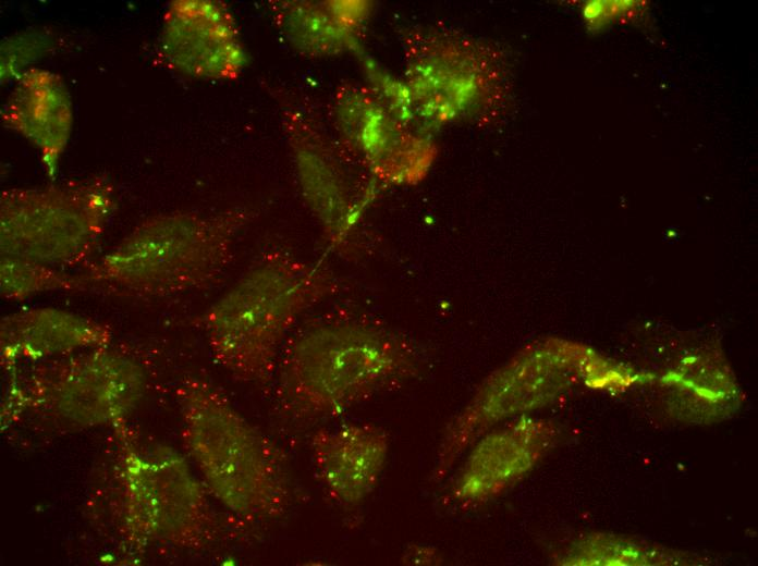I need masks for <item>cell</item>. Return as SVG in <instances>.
I'll return each mask as SVG.
<instances>
[{
    "label": "cell",
    "mask_w": 758,
    "mask_h": 566,
    "mask_svg": "<svg viewBox=\"0 0 758 566\" xmlns=\"http://www.w3.org/2000/svg\"><path fill=\"white\" fill-rule=\"evenodd\" d=\"M416 370L411 343L354 319L314 322L286 339L272 379L277 404L291 418L337 416Z\"/></svg>",
    "instance_id": "obj_1"
},
{
    "label": "cell",
    "mask_w": 758,
    "mask_h": 566,
    "mask_svg": "<svg viewBox=\"0 0 758 566\" xmlns=\"http://www.w3.org/2000/svg\"><path fill=\"white\" fill-rule=\"evenodd\" d=\"M334 285L321 261L265 253L200 319L213 360L242 382H269L298 318Z\"/></svg>",
    "instance_id": "obj_2"
},
{
    "label": "cell",
    "mask_w": 758,
    "mask_h": 566,
    "mask_svg": "<svg viewBox=\"0 0 758 566\" xmlns=\"http://www.w3.org/2000/svg\"><path fill=\"white\" fill-rule=\"evenodd\" d=\"M178 399L184 445L215 497L248 521L283 516L291 487L276 444L205 380L185 379Z\"/></svg>",
    "instance_id": "obj_3"
},
{
    "label": "cell",
    "mask_w": 758,
    "mask_h": 566,
    "mask_svg": "<svg viewBox=\"0 0 758 566\" xmlns=\"http://www.w3.org/2000/svg\"><path fill=\"white\" fill-rule=\"evenodd\" d=\"M249 219L245 209L156 214L136 225L84 274L91 287L144 297L206 288L228 269L236 237Z\"/></svg>",
    "instance_id": "obj_4"
},
{
    "label": "cell",
    "mask_w": 758,
    "mask_h": 566,
    "mask_svg": "<svg viewBox=\"0 0 758 566\" xmlns=\"http://www.w3.org/2000/svg\"><path fill=\"white\" fill-rule=\"evenodd\" d=\"M404 85L420 128L450 122H491L508 79L490 44L451 30L413 28L403 36Z\"/></svg>",
    "instance_id": "obj_5"
},
{
    "label": "cell",
    "mask_w": 758,
    "mask_h": 566,
    "mask_svg": "<svg viewBox=\"0 0 758 566\" xmlns=\"http://www.w3.org/2000/svg\"><path fill=\"white\" fill-rule=\"evenodd\" d=\"M114 207V186L103 175L7 188L0 196V256L61 269L83 264L96 251Z\"/></svg>",
    "instance_id": "obj_6"
},
{
    "label": "cell",
    "mask_w": 758,
    "mask_h": 566,
    "mask_svg": "<svg viewBox=\"0 0 758 566\" xmlns=\"http://www.w3.org/2000/svg\"><path fill=\"white\" fill-rule=\"evenodd\" d=\"M13 379L9 408L65 430L122 422L147 387L143 366L111 345L30 364Z\"/></svg>",
    "instance_id": "obj_7"
},
{
    "label": "cell",
    "mask_w": 758,
    "mask_h": 566,
    "mask_svg": "<svg viewBox=\"0 0 758 566\" xmlns=\"http://www.w3.org/2000/svg\"><path fill=\"white\" fill-rule=\"evenodd\" d=\"M119 481L123 526L132 538L194 549L211 537L205 487L175 450L126 446Z\"/></svg>",
    "instance_id": "obj_8"
},
{
    "label": "cell",
    "mask_w": 758,
    "mask_h": 566,
    "mask_svg": "<svg viewBox=\"0 0 758 566\" xmlns=\"http://www.w3.org/2000/svg\"><path fill=\"white\" fill-rule=\"evenodd\" d=\"M340 144L380 182L408 185L420 181L433 159V146L402 121L367 86L341 84L331 107Z\"/></svg>",
    "instance_id": "obj_9"
},
{
    "label": "cell",
    "mask_w": 758,
    "mask_h": 566,
    "mask_svg": "<svg viewBox=\"0 0 758 566\" xmlns=\"http://www.w3.org/2000/svg\"><path fill=\"white\" fill-rule=\"evenodd\" d=\"M156 58L174 73L207 81H234L246 63L229 8L212 0H175L164 11Z\"/></svg>",
    "instance_id": "obj_10"
},
{
    "label": "cell",
    "mask_w": 758,
    "mask_h": 566,
    "mask_svg": "<svg viewBox=\"0 0 758 566\" xmlns=\"http://www.w3.org/2000/svg\"><path fill=\"white\" fill-rule=\"evenodd\" d=\"M310 451L315 472L328 494L344 506H357L379 483L389 435L372 423L323 427L313 434Z\"/></svg>",
    "instance_id": "obj_11"
},
{
    "label": "cell",
    "mask_w": 758,
    "mask_h": 566,
    "mask_svg": "<svg viewBox=\"0 0 758 566\" xmlns=\"http://www.w3.org/2000/svg\"><path fill=\"white\" fill-rule=\"evenodd\" d=\"M112 340L108 324L54 307L12 312L0 321V356L7 369L109 346Z\"/></svg>",
    "instance_id": "obj_12"
},
{
    "label": "cell",
    "mask_w": 758,
    "mask_h": 566,
    "mask_svg": "<svg viewBox=\"0 0 758 566\" xmlns=\"http://www.w3.org/2000/svg\"><path fill=\"white\" fill-rule=\"evenodd\" d=\"M541 423L519 421L490 429L472 446L451 488L460 506L499 495L537 459L547 440Z\"/></svg>",
    "instance_id": "obj_13"
},
{
    "label": "cell",
    "mask_w": 758,
    "mask_h": 566,
    "mask_svg": "<svg viewBox=\"0 0 758 566\" xmlns=\"http://www.w3.org/2000/svg\"><path fill=\"white\" fill-rule=\"evenodd\" d=\"M1 118L7 127L38 150L47 174L53 176L73 124L72 102L62 78L37 67L24 71L3 106Z\"/></svg>",
    "instance_id": "obj_14"
},
{
    "label": "cell",
    "mask_w": 758,
    "mask_h": 566,
    "mask_svg": "<svg viewBox=\"0 0 758 566\" xmlns=\"http://www.w3.org/2000/svg\"><path fill=\"white\" fill-rule=\"evenodd\" d=\"M284 119L304 198L330 239L340 243L354 217L344 176L323 134L304 114L290 110Z\"/></svg>",
    "instance_id": "obj_15"
},
{
    "label": "cell",
    "mask_w": 758,
    "mask_h": 566,
    "mask_svg": "<svg viewBox=\"0 0 758 566\" xmlns=\"http://www.w3.org/2000/svg\"><path fill=\"white\" fill-rule=\"evenodd\" d=\"M272 22L299 54L318 59L354 49L369 13L364 1H270Z\"/></svg>",
    "instance_id": "obj_16"
},
{
    "label": "cell",
    "mask_w": 758,
    "mask_h": 566,
    "mask_svg": "<svg viewBox=\"0 0 758 566\" xmlns=\"http://www.w3.org/2000/svg\"><path fill=\"white\" fill-rule=\"evenodd\" d=\"M91 286L82 273L34 260L0 256V294L10 302H24L53 292L86 291Z\"/></svg>",
    "instance_id": "obj_17"
}]
</instances>
